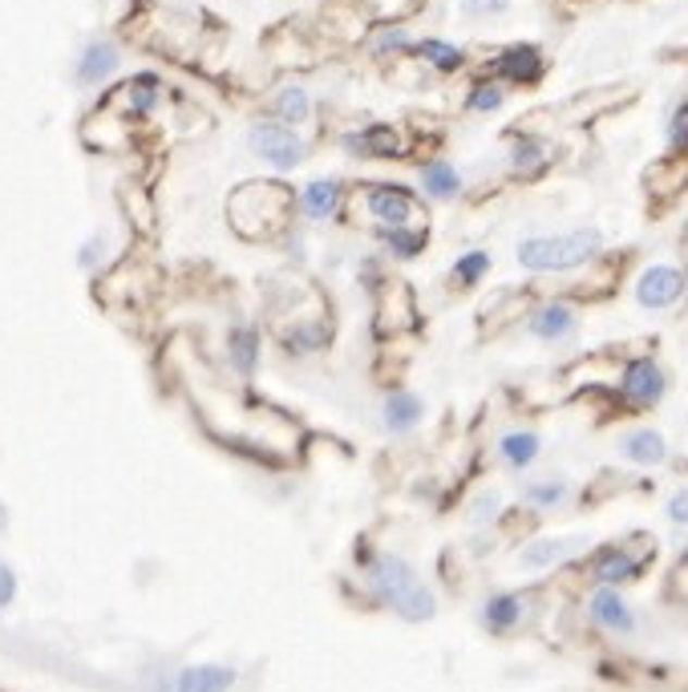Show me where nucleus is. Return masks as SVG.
I'll return each mask as SVG.
<instances>
[{"label":"nucleus","mask_w":688,"mask_h":692,"mask_svg":"<svg viewBox=\"0 0 688 692\" xmlns=\"http://www.w3.org/2000/svg\"><path fill=\"white\" fill-rule=\"evenodd\" d=\"M272 332L292 353H316L332 337V308L320 283L287 271L272 288Z\"/></svg>","instance_id":"f257e3e1"},{"label":"nucleus","mask_w":688,"mask_h":692,"mask_svg":"<svg viewBox=\"0 0 688 692\" xmlns=\"http://www.w3.org/2000/svg\"><path fill=\"white\" fill-rule=\"evenodd\" d=\"M296 207L300 203L292 195V186L275 183V179H251L228 195V223L239 240L268 243L284 231Z\"/></svg>","instance_id":"f03ea898"},{"label":"nucleus","mask_w":688,"mask_h":692,"mask_svg":"<svg viewBox=\"0 0 688 692\" xmlns=\"http://www.w3.org/2000/svg\"><path fill=\"white\" fill-rule=\"evenodd\" d=\"M603 252V231L600 227H575V231H560V235H527L518 243V264L535 276H563L591 264Z\"/></svg>","instance_id":"7ed1b4c3"},{"label":"nucleus","mask_w":688,"mask_h":692,"mask_svg":"<svg viewBox=\"0 0 688 692\" xmlns=\"http://www.w3.org/2000/svg\"><path fill=\"white\" fill-rule=\"evenodd\" d=\"M369 583H373L377 599L389 604L409 623H426L438 611L433 592L421 583V575H417L414 567L405 563V559H397V555H377L373 563H369Z\"/></svg>","instance_id":"20e7f679"},{"label":"nucleus","mask_w":688,"mask_h":692,"mask_svg":"<svg viewBox=\"0 0 688 692\" xmlns=\"http://www.w3.org/2000/svg\"><path fill=\"white\" fill-rule=\"evenodd\" d=\"M360 203H365V215H369L373 231H430L426 203L409 195L405 186H360Z\"/></svg>","instance_id":"39448f33"},{"label":"nucleus","mask_w":688,"mask_h":692,"mask_svg":"<svg viewBox=\"0 0 688 692\" xmlns=\"http://www.w3.org/2000/svg\"><path fill=\"white\" fill-rule=\"evenodd\" d=\"M247 146L256 150V158H263L268 167L275 170H296L304 162V138L296 134L292 126L284 122H256V126L247 130Z\"/></svg>","instance_id":"423d86ee"},{"label":"nucleus","mask_w":688,"mask_h":692,"mask_svg":"<svg viewBox=\"0 0 688 692\" xmlns=\"http://www.w3.org/2000/svg\"><path fill=\"white\" fill-rule=\"evenodd\" d=\"M341 146L348 150L353 158L360 162H369V158H381V162H393V158H402L409 150V138H405L397 126H360V130H348L341 138Z\"/></svg>","instance_id":"0eeeda50"},{"label":"nucleus","mask_w":688,"mask_h":692,"mask_svg":"<svg viewBox=\"0 0 688 692\" xmlns=\"http://www.w3.org/2000/svg\"><path fill=\"white\" fill-rule=\"evenodd\" d=\"M688 292L685 271L673 268V264H652V268L636 280V304L648 312H664L680 304V296Z\"/></svg>","instance_id":"6e6552de"},{"label":"nucleus","mask_w":688,"mask_h":692,"mask_svg":"<svg viewBox=\"0 0 688 692\" xmlns=\"http://www.w3.org/2000/svg\"><path fill=\"white\" fill-rule=\"evenodd\" d=\"M619 393L628 405L636 410H648V405H656L660 397L668 393V377H664V368L652 361V356H636L624 365V377H619Z\"/></svg>","instance_id":"1a4fd4ad"},{"label":"nucleus","mask_w":688,"mask_h":692,"mask_svg":"<svg viewBox=\"0 0 688 692\" xmlns=\"http://www.w3.org/2000/svg\"><path fill=\"white\" fill-rule=\"evenodd\" d=\"M414 320H417L414 292L397 280L385 283V288L377 292V328H381V332H405V328H414Z\"/></svg>","instance_id":"9d476101"},{"label":"nucleus","mask_w":688,"mask_h":692,"mask_svg":"<svg viewBox=\"0 0 688 692\" xmlns=\"http://www.w3.org/2000/svg\"><path fill=\"white\" fill-rule=\"evenodd\" d=\"M494 73L515 85H535L543 77V53H539V45H527V41L506 45V49L494 57Z\"/></svg>","instance_id":"9b49d317"},{"label":"nucleus","mask_w":688,"mask_h":692,"mask_svg":"<svg viewBox=\"0 0 688 692\" xmlns=\"http://www.w3.org/2000/svg\"><path fill=\"white\" fill-rule=\"evenodd\" d=\"M527 328H531L535 340L560 344V340H567L579 328V312L572 304H563V300H551V304H543V308H535L527 316Z\"/></svg>","instance_id":"f8f14e48"},{"label":"nucleus","mask_w":688,"mask_h":692,"mask_svg":"<svg viewBox=\"0 0 688 692\" xmlns=\"http://www.w3.org/2000/svg\"><path fill=\"white\" fill-rule=\"evenodd\" d=\"M591 620L600 623V628H607V632H619V636H628L631 628H636V616H631L628 599L616 592V587H607V583H600V592L591 595Z\"/></svg>","instance_id":"ddd939ff"},{"label":"nucleus","mask_w":688,"mask_h":692,"mask_svg":"<svg viewBox=\"0 0 688 692\" xmlns=\"http://www.w3.org/2000/svg\"><path fill=\"white\" fill-rule=\"evenodd\" d=\"M235 684V668L228 665H187L171 680V692H228Z\"/></svg>","instance_id":"4468645a"},{"label":"nucleus","mask_w":688,"mask_h":692,"mask_svg":"<svg viewBox=\"0 0 688 692\" xmlns=\"http://www.w3.org/2000/svg\"><path fill=\"white\" fill-rule=\"evenodd\" d=\"M296 203H300V211L308 215V219H332V215L344 207V186L336 183V179H316V183H308L296 195Z\"/></svg>","instance_id":"2eb2a0df"},{"label":"nucleus","mask_w":688,"mask_h":692,"mask_svg":"<svg viewBox=\"0 0 688 692\" xmlns=\"http://www.w3.org/2000/svg\"><path fill=\"white\" fill-rule=\"evenodd\" d=\"M595 580L607 583V587H619V583H631L640 571H644V559H636L631 551H624V547H603L600 555H595Z\"/></svg>","instance_id":"dca6fc26"},{"label":"nucleus","mask_w":688,"mask_h":692,"mask_svg":"<svg viewBox=\"0 0 688 692\" xmlns=\"http://www.w3.org/2000/svg\"><path fill=\"white\" fill-rule=\"evenodd\" d=\"M381 417H385L389 434H409V429H417L421 417H426V401H421L417 393H409V389H397V393L385 397Z\"/></svg>","instance_id":"f3484780"},{"label":"nucleus","mask_w":688,"mask_h":692,"mask_svg":"<svg viewBox=\"0 0 688 692\" xmlns=\"http://www.w3.org/2000/svg\"><path fill=\"white\" fill-rule=\"evenodd\" d=\"M118 61H122L118 45H110V41H89L86 53L77 57V82H82V85H98V82H106V77H114Z\"/></svg>","instance_id":"a211bd4d"},{"label":"nucleus","mask_w":688,"mask_h":692,"mask_svg":"<svg viewBox=\"0 0 688 692\" xmlns=\"http://www.w3.org/2000/svg\"><path fill=\"white\" fill-rule=\"evenodd\" d=\"M619 453L636 466H660L668 458V441L660 429H631L628 438L619 441Z\"/></svg>","instance_id":"6ab92c4d"},{"label":"nucleus","mask_w":688,"mask_h":692,"mask_svg":"<svg viewBox=\"0 0 688 692\" xmlns=\"http://www.w3.org/2000/svg\"><path fill=\"white\" fill-rule=\"evenodd\" d=\"M551 162V146L539 134H515L511 142V167L515 174H539Z\"/></svg>","instance_id":"aec40b11"},{"label":"nucleus","mask_w":688,"mask_h":692,"mask_svg":"<svg viewBox=\"0 0 688 692\" xmlns=\"http://www.w3.org/2000/svg\"><path fill=\"white\" fill-rule=\"evenodd\" d=\"M575 538H539V543H531V547H523V555H518V563L527 567V571H543V567H555L563 563L567 555H575Z\"/></svg>","instance_id":"412c9836"},{"label":"nucleus","mask_w":688,"mask_h":692,"mask_svg":"<svg viewBox=\"0 0 688 692\" xmlns=\"http://www.w3.org/2000/svg\"><path fill=\"white\" fill-rule=\"evenodd\" d=\"M539 450H543V441H539V434H531V429H511V434H502L499 441V453L506 466L515 470H527L539 458Z\"/></svg>","instance_id":"4be33fe9"},{"label":"nucleus","mask_w":688,"mask_h":692,"mask_svg":"<svg viewBox=\"0 0 688 692\" xmlns=\"http://www.w3.org/2000/svg\"><path fill=\"white\" fill-rule=\"evenodd\" d=\"M518 620H523V599L515 592H499L482 604V623L490 632H511L518 628Z\"/></svg>","instance_id":"5701e85b"},{"label":"nucleus","mask_w":688,"mask_h":692,"mask_svg":"<svg viewBox=\"0 0 688 692\" xmlns=\"http://www.w3.org/2000/svg\"><path fill=\"white\" fill-rule=\"evenodd\" d=\"M421 191H430L433 198H458L462 195V174L454 162L445 158H433L421 167Z\"/></svg>","instance_id":"b1692460"},{"label":"nucleus","mask_w":688,"mask_h":692,"mask_svg":"<svg viewBox=\"0 0 688 692\" xmlns=\"http://www.w3.org/2000/svg\"><path fill=\"white\" fill-rule=\"evenodd\" d=\"M272 113L275 122H284V126H300V122H308V113H312V101H308V94H304L300 85H284L272 98Z\"/></svg>","instance_id":"393cba45"},{"label":"nucleus","mask_w":688,"mask_h":692,"mask_svg":"<svg viewBox=\"0 0 688 692\" xmlns=\"http://www.w3.org/2000/svg\"><path fill=\"white\" fill-rule=\"evenodd\" d=\"M228 353H231L235 373H239V377H251L259 365V332L256 328H235V332H231Z\"/></svg>","instance_id":"a878e982"},{"label":"nucleus","mask_w":688,"mask_h":692,"mask_svg":"<svg viewBox=\"0 0 688 692\" xmlns=\"http://www.w3.org/2000/svg\"><path fill=\"white\" fill-rule=\"evenodd\" d=\"M377 240L385 243L393 259H417L430 247V231H377Z\"/></svg>","instance_id":"bb28decb"},{"label":"nucleus","mask_w":688,"mask_h":692,"mask_svg":"<svg viewBox=\"0 0 688 692\" xmlns=\"http://www.w3.org/2000/svg\"><path fill=\"white\" fill-rule=\"evenodd\" d=\"M414 49H417V57H426L433 70H442V73H458L462 61H466V53H462L458 45L438 41V37H426V41H417Z\"/></svg>","instance_id":"cd10ccee"},{"label":"nucleus","mask_w":688,"mask_h":692,"mask_svg":"<svg viewBox=\"0 0 688 692\" xmlns=\"http://www.w3.org/2000/svg\"><path fill=\"white\" fill-rule=\"evenodd\" d=\"M490 271V255L487 252H466L454 259V268H450V280L458 283V288H474V283H482V276Z\"/></svg>","instance_id":"c85d7f7f"},{"label":"nucleus","mask_w":688,"mask_h":692,"mask_svg":"<svg viewBox=\"0 0 688 692\" xmlns=\"http://www.w3.org/2000/svg\"><path fill=\"white\" fill-rule=\"evenodd\" d=\"M158 77H150V73H138L134 82L126 85V101H130V110L134 113H150L155 110V101H158Z\"/></svg>","instance_id":"c756f323"},{"label":"nucleus","mask_w":688,"mask_h":692,"mask_svg":"<svg viewBox=\"0 0 688 692\" xmlns=\"http://www.w3.org/2000/svg\"><path fill=\"white\" fill-rule=\"evenodd\" d=\"M502 101H506V89H502L499 82H478L470 89L466 106H470L474 113H494V110H502Z\"/></svg>","instance_id":"7c9ffc66"},{"label":"nucleus","mask_w":688,"mask_h":692,"mask_svg":"<svg viewBox=\"0 0 688 692\" xmlns=\"http://www.w3.org/2000/svg\"><path fill=\"white\" fill-rule=\"evenodd\" d=\"M563 498H567V482H535V486H527L531 507H560Z\"/></svg>","instance_id":"2f4dec72"},{"label":"nucleus","mask_w":688,"mask_h":692,"mask_svg":"<svg viewBox=\"0 0 688 692\" xmlns=\"http://www.w3.org/2000/svg\"><path fill=\"white\" fill-rule=\"evenodd\" d=\"M668 146L673 150H688V101L676 106L673 118H668Z\"/></svg>","instance_id":"473e14b6"},{"label":"nucleus","mask_w":688,"mask_h":692,"mask_svg":"<svg viewBox=\"0 0 688 692\" xmlns=\"http://www.w3.org/2000/svg\"><path fill=\"white\" fill-rule=\"evenodd\" d=\"M499 510H502V498L494 495V490H487V495H478V498H474L470 519H474V523H478V526H482V523H490V519H494Z\"/></svg>","instance_id":"72a5a7b5"},{"label":"nucleus","mask_w":688,"mask_h":692,"mask_svg":"<svg viewBox=\"0 0 688 692\" xmlns=\"http://www.w3.org/2000/svg\"><path fill=\"white\" fill-rule=\"evenodd\" d=\"M409 33L405 28H385V33H377V41H373V49L377 53H397V49H409Z\"/></svg>","instance_id":"f704fd0d"},{"label":"nucleus","mask_w":688,"mask_h":692,"mask_svg":"<svg viewBox=\"0 0 688 692\" xmlns=\"http://www.w3.org/2000/svg\"><path fill=\"white\" fill-rule=\"evenodd\" d=\"M511 9V0H462V13L466 16H499Z\"/></svg>","instance_id":"c9c22d12"},{"label":"nucleus","mask_w":688,"mask_h":692,"mask_svg":"<svg viewBox=\"0 0 688 692\" xmlns=\"http://www.w3.org/2000/svg\"><path fill=\"white\" fill-rule=\"evenodd\" d=\"M13 599H16V571L0 559V611L13 608Z\"/></svg>","instance_id":"e433bc0d"},{"label":"nucleus","mask_w":688,"mask_h":692,"mask_svg":"<svg viewBox=\"0 0 688 692\" xmlns=\"http://www.w3.org/2000/svg\"><path fill=\"white\" fill-rule=\"evenodd\" d=\"M668 519H673L676 526H688V486L668 498Z\"/></svg>","instance_id":"4c0bfd02"},{"label":"nucleus","mask_w":688,"mask_h":692,"mask_svg":"<svg viewBox=\"0 0 688 692\" xmlns=\"http://www.w3.org/2000/svg\"><path fill=\"white\" fill-rule=\"evenodd\" d=\"M101 252H106V240H101V235H94V240H89L86 247H82V259H77V264H82L86 271H94V268H98Z\"/></svg>","instance_id":"58836bf2"},{"label":"nucleus","mask_w":688,"mask_h":692,"mask_svg":"<svg viewBox=\"0 0 688 692\" xmlns=\"http://www.w3.org/2000/svg\"><path fill=\"white\" fill-rule=\"evenodd\" d=\"M4 526H9V507L0 502V531H4Z\"/></svg>","instance_id":"ea45409f"}]
</instances>
